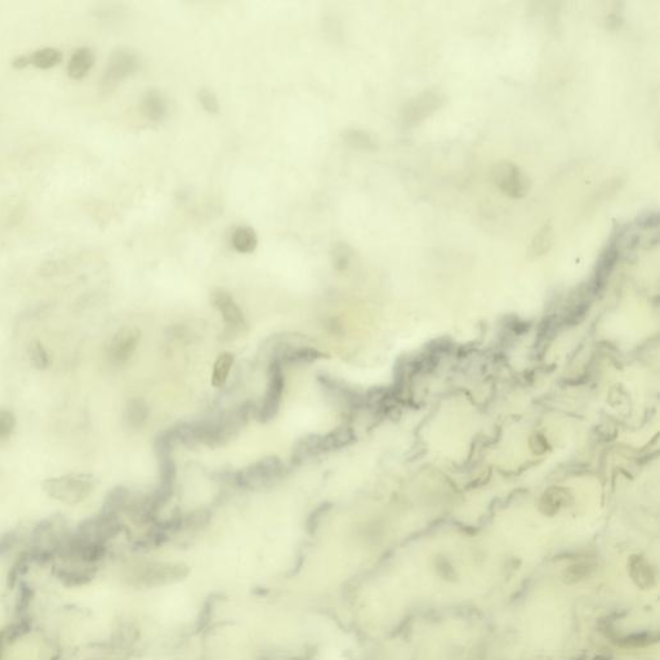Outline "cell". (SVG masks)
Listing matches in <instances>:
<instances>
[{
    "mask_svg": "<svg viewBox=\"0 0 660 660\" xmlns=\"http://www.w3.org/2000/svg\"><path fill=\"white\" fill-rule=\"evenodd\" d=\"M571 501V494L563 487L548 488L540 496L539 508L544 515L554 516Z\"/></svg>",
    "mask_w": 660,
    "mask_h": 660,
    "instance_id": "cell-17",
    "label": "cell"
},
{
    "mask_svg": "<svg viewBox=\"0 0 660 660\" xmlns=\"http://www.w3.org/2000/svg\"><path fill=\"white\" fill-rule=\"evenodd\" d=\"M286 390L284 368L278 361H270L267 368V387L259 408L255 409V417L261 423H267L278 415L283 395Z\"/></svg>",
    "mask_w": 660,
    "mask_h": 660,
    "instance_id": "cell-6",
    "label": "cell"
},
{
    "mask_svg": "<svg viewBox=\"0 0 660 660\" xmlns=\"http://www.w3.org/2000/svg\"><path fill=\"white\" fill-rule=\"evenodd\" d=\"M150 415V409L142 398H135L129 400L124 409V420L127 426L132 429H141L146 424Z\"/></svg>",
    "mask_w": 660,
    "mask_h": 660,
    "instance_id": "cell-18",
    "label": "cell"
},
{
    "mask_svg": "<svg viewBox=\"0 0 660 660\" xmlns=\"http://www.w3.org/2000/svg\"><path fill=\"white\" fill-rule=\"evenodd\" d=\"M141 341V331L133 326H124L118 330L107 346V359L115 365L121 367L132 359Z\"/></svg>",
    "mask_w": 660,
    "mask_h": 660,
    "instance_id": "cell-10",
    "label": "cell"
},
{
    "mask_svg": "<svg viewBox=\"0 0 660 660\" xmlns=\"http://www.w3.org/2000/svg\"><path fill=\"white\" fill-rule=\"evenodd\" d=\"M658 227V213L656 212H650L647 210L646 213H642L638 216L636 219V228L637 230H652Z\"/></svg>",
    "mask_w": 660,
    "mask_h": 660,
    "instance_id": "cell-29",
    "label": "cell"
},
{
    "mask_svg": "<svg viewBox=\"0 0 660 660\" xmlns=\"http://www.w3.org/2000/svg\"><path fill=\"white\" fill-rule=\"evenodd\" d=\"M235 358L231 353H222L214 362L213 372H212V386L216 389L225 387L228 375L233 367Z\"/></svg>",
    "mask_w": 660,
    "mask_h": 660,
    "instance_id": "cell-21",
    "label": "cell"
},
{
    "mask_svg": "<svg viewBox=\"0 0 660 660\" xmlns=\"http://www.w3.org/2000/svg\"><path fill=\"white\" fill-rule=\"evenodd\" d=\"M353 249L346 241H337L330 249V262L336 271H346L353 261Z\"/></svg>",
    "mask_w": 660,
    "mask_h": 660,
    "instance_id": "cell-22",
    "label": "cell"
},
{
    "mask_svg": "<svg viewBox=\"0 0 660 660\" xmlns=\"http://www.w3.org/2000/svg\"><path fill=\"white\" fill-rule=\"evenodd\" d=\"M341 137L346 145L358 150L374 151L378 147L375 135L360 128H347L342 132Z\"/></svg>",
    "mask_w": 660,
    "mask_h": 660,
    "instance_id": "cell-19",
    "label": "cell"
},
{
    "mask_svg": "<svg viewBox=\"0 0 660 660\" xmlns=\"http://www.w3.org/2000/svg\"><path fill=\"white\" fill-rule=\"evenodd\" d=\"M210 302L225 322V334L230 338L239 336L247 329L245 316L238 302L225 289H214L210 293Z\"/></svg>",
    "mask_w": 660,
    "mask_h": 660,
    "instance_id": "cell-8",
    "label": "cell"
},
{
    "mask_svg": "<svg viewBox=\"0 0 660 660\" xmlns=\"http://www.w3.org/2000/svg\"><path fill=\"white\" fill-rule=\"evenodd\" d=\"M143 116L152 123H161L169 114V105L164 94L159 90H146L140 101Z\"/></svg>",
    "mask_w": 660,
    "mask_h": 660,
    "instance_id": "cell-14",
    "label": "cell"
},
{
    "mask_svg": "<svg viewBox=\"0 0 660 660\" xmlns=\"http://www.w3.org/2000/svg\"><path fill=\"white\" fill-rule=\"evenodd\" d=\"M628 571L636 585L647 589L655 585L656 575L653 566L641 556H632L628 561Z\"/></svg>",
    "mask_w": 660,
    "mask_h": 660,
    "instance_id": "cell-16",
    "label": "cell"
},
{
    "mask_svg": "<svg viewBox=\"0 0 660 660\" xmlns=\"http://www.w3.org/2000/svg\"><path fill=\"white\" fill-rule=\"evenodd\" d=\"M62 61V53L57 48H42L30 54L20 56L13 61V65L17 68H23L26 66H34L40 70L56 68Z\"/></svg>",
    "mask_w": 660,
    "mask_h": 660,
    "instance_id": "cell-13",
    "label": "cell"
},
{
    "mask_svg": "<svg viewBox=\"0 0 660 660\" xmlns=\"http://www.w3.org/2000/svg\"><path fill=\"white\" fill-rule=\"evenodd\" d=\"M28 353L31 365L38 370H45L51 365L49 353H47L44 346L39 341H32L28 347Z\"/></svg>",
    "mask_w": 660,
    "mask_h": 660,
    "instance_id": "cell-25",
    "label": "cell"
},
{
    "mask_svg": "<svg viewBox=\"0 0 660 660\" xmlns=\"http://www.w3.org/2000/svg\"><path fill=\"white\" fill-rule=\"evenodd\" d=\"M286 467L276 456L262 458L238 472L233 473V482L238 488L261 490L276 484L286 476Z\"/></svg>",
    "mask_w": 660,
    "mask_h": 660,
    "instance_id": "cell-3",
    "label": "cell"
},
{
    "mask_svg": "<svg viewBox=\"0 0 660 660\" xmlns=\"http://www.w3.org/2000/svg\"><path fill=\"white\" fill-rule=\"evenodd\" d=\"M443 105L444 96L440 90L436 88L424 90L406 102L401 111V121L406 128L420 126Z\"/></svg>",
    "mask_w": 660,
    "mask_h": 660,
    "instance_id": "cell-7",
    "label": "cell"
},
{
    "mask_svg": "<svg viewBox=\"0 0 660 660\" xmlns=\"http://www.w3.org/2000/svg\"><path fill=\"white\" fill-rule=\"evenodd\" d=\"M130 493L127 488L124 487H118L110 490V493L106 495L105 502L102 506V513L107 515H116L119 510L124 508L126 504L129 502Z\"/></svg>",
    "mask_w": 660,
    "mask_h": 660,
    "instance_id": "cell-23",
    "label": "cell"
},
{
    "mask_svg": "<svg viewBox=\"0 0 660 660\" xmlns=\"http://www.w3.org/2000/svg\"><path fill=\"white\" fill-rule=\"evenodd\" d=\"M621 257V247L618 245L616 238L611 235L608 247L602 250L599 261L594 269L592 280L589 283V289L592 293H597L610 278L611 272L616 269V263Z\"/></svg>",
    "mask_w": 660,
    "mask_h": 660,
    "instance_id": "cell-11",
    "label": "cell"
},
{
    "mask_svg": "<svg viewBox=\"0 0 660 660\" xmlns=\"http://www.w3.org/2000/svg\"><path fill=\"white\" fill-rule=\"evenodd\" d=\"M253 412L255 405L252 403H244L204 420L180 423V443L188 448H194L197 444H203L208 448L224 446L239 435Z\"/></svg>",
    "mask_w": 660,
    "mask_h": 660,
    "instance_id": "cell-1",
    "label": "cell"
},
{
    "mask_svg": "<svg viewBox=\"0 0 660 660\" xmlns=\"http://www.w3.org/2000/svg\"><path fill=\"white\" fill-rule=\"evenodd\" d=\"M491 180L504 195L512 199H522L529 191V183L518 165L503 160L491 168Z\"/></svg>",
    "mask_w": 660,
    "mask_h": 660,
    "instance_id": "cell-9",
    "label": "cell"
},
{
    "mask_svg": "<svg viewBox=\"0 0 660 660\" xmlns=\"http://www.w3.org/2000/svg\"><path fill=\"white\" fill-rule=\"evenodd\" d=\"M43 489L51 498L75 504L88 498L94 489V480L90 475H65L45 480Z\"/></svg>",
    "mask_w": 660,
    "mask_h": 660,
    "instance_id": "cell-4",
    "label": "cell"
},
{
    "mask_svg": "<svg viewBox=\"0 0 660 660\" xmlns=\"http://www.w3.org/2000/svg\"><path fill=\"white\" fill-rule=\"evenodd\" d=\"M141 68V57L132 48L121 47L115 49L107 61L104 74L101 78V87L104 90H113L135 75Z\"/></svg>",
    "mask_w": 660,
    "mask_h": 660,
    "instance_id": "cell-5",
    "label": "cell"
},
{
    "mask_svg": "<svg viewBox=\"0 0 660 660\" xmlns=\"http://www.w3.org/2000/svg\"><path fill=\"white\" fill-rule=\"evenodd\" d=\"M231 245L241 255L253 253L258 247V235L250 226H239L231 235Z\"/></svg>",
    "mask_w": 660,
    "mask_h": 660,
    "instance_id": "cell-20",
    "label": "cell"
},
{
    "mask_svg": "<svg viewBox=\"0 0 660 660\" xmlns=\"http://www.w3.org/2000/svg\"><path fill=\"white\" fill-rule=\"evenodd\" d=\"M554 230L551 226L542 227L537 235L534 236L530 244V253L534 257L546 255L554 244Z\"/></svg>",
    "mask_w": 660,
    "mask_h": 660,
    "instance_id": "cell-24",
    "label": "cell"
},
{
    "mask_svg": "<svg viewBox=\"0 0 660 660\" xmlns=\"http://www.w3.org/2000/svg\"><path fill=\"white\" fill-rule=\"evenodd\" d=\"M325 358H328L326 353H322L310 343H298L281 351L271 361H278L283 368H286L312 364L315 361L323 360Z\"/></svg>",
    "mask_w": 660,
    "mask_h": 660,
    "instance_id": "cell-12",
    "label": "cell"
},
{
    "mask_svg": "<svg viewBox=\"0 0 660 660\" xmlns=\"http://www.w3.org/2000/svg\"><path fill=\"white\" fill-rule=\"evenodd\" d=\"M16 428L13 412L7 409H0V443L7 441Z\"/></svg>",
    "mask_w": 660,
    "mask_h": 660,
    "instance_id": "cell-27",
    "label": "cell"
},
{
    "mask_svg": "<svg viewBox=\"0 0 660 660\" xmlns=\"http://www.w3.org/2000/svg\"><path fill=\"white\" fill-rule=\"evenodd\" d=\"M355 440L353 427L339 426L328 434H311L300 437L292 451L293 465H300L325 453L339 451Z\"/></svg>",
    "mask_w": 660,
    "mask_h": 660,
    "instance_id": "cell-2",
    "label": "cell"
},
{
    "mask_svg": "<svg viewBox=\"0 0 660 660\" xmlns=\"http://www.w3.org/2000/svg\"><path fill=\"white\" fill-rule=\"evenodd\" d=\"M94 61H96V57L90 48H87V47L78 48L68 61V76L74 80H82V78L88 75L90 68L94 65Z\"/></svg>",
    "mask_w": 660,
    "mask_h": 660,
    "instance_id": "cell-15",
    "label": "cell"
},
{
    "mask_svg": "<svg viewBox=\"0 0 660 660\" xmlns=\"http://www.w3.org/2000/svg\"><path fill=\"white\" fill-rule=\"evenodd\" d=\"M197 99H199L200 105L203 106V109L207 113L216 115V114L221 111L219 99L216 96V93L210 88H207V87L200 88L197 92Z\"/></svg>",
    "mask_w": 660,
    "mask_h": 660,
    "instance_id": "cell-26",
    "label": "cell"
},
{
    "mask_svg": "<svg viewBox=\"0 0 660 660\" xmlns=\"http://www.w3.org/2000/svg\"><path fill=\"white\" fill-rule=\"evenodd\" d=\"M331 508H333V503L330 502H324L322 503L320 506H317L315 510L312 511V513L310 515V518H308V530H310V532L316 530V527L322 522L324 516H326Z\"/></svg>",
    "mask_w": 660,
    "mask_h": 660,
    "instance_id": "cell-28",
    "label": "cell"
}]
</instances>
